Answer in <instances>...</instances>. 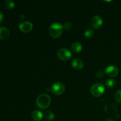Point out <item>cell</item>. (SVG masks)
<instances>
[{
	"label": "cell",
	"instance_id": "6da1fadb",
	"mask_svg": "<svg viewBox=\"0 0 121 121\" xmlns=\"http://www.w3.org/2000/svg\"><path fill=\"white\" fill-rule=\"evenodd\" d=\"M36 105L41 109L48 108L51 104V98L48 95L42 93L38 96L36 99Z\"/></svg>",
	"mask_w": 121,
	"mask_h": 121
},
{
	"label": "cell",
	"instance_id": "7a4b0ae2",
	"mask_svg": "<svg viewBox=\"0 0 121 121\" xmlns=\"http://www.w3.org/2000/svg\"><path fill=\"white\" fill-rule=\"evenodd\" d=\"M63 26L60 22H54L50 25L48 29L49 34L54 39H57L61 35Z\"/></svg>",
	"mask_w": 121,
	"mask_h": 121
},
{
	"label": "cell",
	"instance_id": "3957f363",
	"mask_svg": "<svg viewBox=\"0 0 121 121\" xmlns=\"http://www.w3.org/2000/svg\"><path fill=\"white\" fill-rule=\"evenodd\" d=\"M105 87L100 83H96L93 84L91 88V93L93 96L99 97L105 92Z\"/></svg>",
	"mask_w": 121,
	"mask_h": 121
},
{
	"label": "cell",
	"instance_id": "277c9868",
	"mask_svg": "<svg viewBox=\"0 0 121 121\" xmlns=\"http://www.w3.org/2000/svg\"><path fill=\"white\" fill-rule=\"evenodd\" d=\"M51 91L56 95H61L65 92V86L62 83L56 82L52 85Z\"/></svg>",
	"mask_w": 121,
	"mask_h": 121
},
{
	"label": "cell",
	"instance_id": "5b68a950",
	"mask_svg": "<svg viewBox=\"0 0 121 121\" xmlns=\"http://www.w3.org/2000/svg\"><path fill=\"white\" fill-rule=\"evenodd\" d=\"M57 56L63 61H67L72 57V53L66 48H61L57 52Z\"/></svg>",
	"mask_w": 121,
	"mask_h": 121
},
{
	"label": "cell",
	"instance_id": "8992f818",
	"mask_svg": "<svg viewBox=\"0 0 121 121\" xmlns=\"http://www.w3.org/2000/svg\"><path fill=\"white\" fill-rule=\"evenodd\" d=\"M105 73L110 77H115L119 73V70L118 67L113 65H110L106 68Z\"/></svg>",
	"mask_w": 121,
	"mask_h": 121
},
{
	"label": "cell",
	"instance_id": "52a82bcc",
	"mask_svg": "<svg viewBox=\"0 0 121 121\" xmlns=\"http://www.w3.org/2000/svg\"><path fill=\"white\" fill-rule=\"evenodd\" d=\"M91 26L95 29H98L100 28L103 24V20L99 15H95L93 17L91 21Z\"/></svg>",
	"mask_w": 121,
	"mask_h": 121
},
{
	"label": "cell",
	"instance_id": "ba28073f",
	"mask_svg": "<svg viewBox=\"0 0 121 121\" xmlns=\"http://www.w3.org/2000/svg\"><path fill=\"white\" fill-rule=\"evenodd\" d=\"M33 24L30 21H24L19 24V28L23 33H28L33 29Z\"/></svg>",
	"mask_w": 121,
	"mask_h": 121
},
{
	"label": "cell",
	"instance_id": "9c48e42d",
	"mask_svg": "<svg viewBox=\"0 0 121 121\" xmlns=\"http://www.w3.org/2000/svg\"><path fill=\"white\" fill-rule=\"evenodd\" d=\"M72 66L76 70L82 69L83 67V61L80 59H74L72 61Z\"/></svg>",
	"mask_w": 121,
	"mask_h": 121
},
{
	"label": "cell",
	"instance_id": "30bf717a",
	"mask_svg": "<svg viewBox=\"0 0 121 121\" xmlns=\"http://www.w3.org/2000/svg\"><path fill=\"white\" fill-rule=\"evenodd\" d=\"M10 35V31L7 28L4 27H0V39L6 40L8 39Z\"/></svg>",
	"mask_w": 121,
	"mask_h": 121
},
{
	"label": "cell",
	"instance_id": "8fae6325",
	"mask_svg": "<svg viewBox=\"0 0 121 121\" xmlns=\"http://www.w3.org/2000/svg\"><path fill=\"white\" fill-rule=\"evenodd\" d=\"M31 117L35 121H41L43 118V114L41 111L39 110H35L32 112Z\"/></svg>",
	"mask_w": 121,
	"mask_h": 121
},
{
	"label": "cell",
	"instance_id": "7c38bea8",
	"mask_svg": "<svg viewBox=\"0 0 121 121\" xmlns=\"http://www.w3.org/2000/svg\"><path fill=\"white\" fill-rule=\"evenodd\" d=\"M70 48L72 52L78 53L82 50V45L79 42H74L71 45Z\"/></svg>",
	"mask_w": 121,
	"mask_h": 121
},
{
	"label": "cell",
	"instance_id": "4fadbf2b",
	"mask_svg": "<svg viewBox=\"0 0 121 121\" xmlns=\"http://www.w3.org/2000/svg\"><path fill=\"white\" fill-rule=\"evenodd\" d=\"M44 118L48 121H52L54 119V115L52 111H47L45 112L44 115Z\"/></svg>",
	"mask_w": 121,
	"mask_h": 121
},
{
	"label": "cell",
	"instance_id": "5bb4252c",
	"mask_svg": "<svg viewBox=\"0 0 121 121\" xmlns=\"http://www.w3.org/2000/svg\"><path fill=\"white\" fill-rule=\"evenodd\" d=\"M117 85V82L115 79H107L105 82V85H106L107 87H113L116 86Z\"/></svg>",
	"mask_w": 121,
	"mask_h": 121
},
{
	"label": "cell",
	"instance_id": "9a60e30c",
	"mask_svg": "<svg viewBox=\"0 0 121 121\" xmlns=\"http://www.w3.org/2000/svg\"><path fill=\"white\" fill-rule=\"evenodd\" d=\"M5 7L8 9H11L15 6V3L11 0H6L4 3Z\"/></svg>",
	"mask_w": 121,
	"mask_h": 121
},
{
	"label": "cell",
	"instance_id": "2e32d148",
	"mask_svg": "<svg viewBox=\"0 0 121 121\" xmlns=\"http://www.w3.org/2000/svg\"><path fill=\"white\" fill-rule=\"evenodd\" d=\"M114 97L117 102L121 104V90H118L115 92Z\"/></svg>",
	"mask_w": 121,
	"mask_h": 121
},
{
	"label": "cell",
	"instance_id": "e0dca14e",
	"mask_svg": "<svg viewBox=\"0 0 121 121\" xmlns=\"http://www.w3.org/2000/svg\"><path fill=\"white\" fill-rule=\"evenodd\" d=\"M84 34L87 38H91L94 34V31L91 28H87L85 30Z\"/></svg>",
	"mask_w": 121,
	"mask_h": 121
},
{
	"label": "cell",
	"instance_id": "ac0fdd59",
	"mask_svg": "<svg viewBox=\"0 0 121 121\" xmlns=\"http://www.w3.org/2000/svg\"><path fill=\"white\" fill-rule=\"evenodd\" d=\"M63 28H65V29L70 30L72 28V24L70 22H66L64 23V25H63Z\"/></svg>",
	"mask_w": 121,
	"mask_h": 121
},
{
	"label": "cell",
	"instance_id": "d6986e66",
	"mask_svg": "<svg viewBox=\"0 0 121 121\" xmlns=\"http://www.w3.org/2000/svg\"><path fill=\"white\" fill-rule=\"evenodd\" d=\"M104 74H105V73H104L103 71L99 70L96 72V76L97 78H102V77H104Z\"/></svg>",
	"mask_w": 121,
	"mask_h": 121
},
{
	"label": "cell",
	"instance_id": "ffe728a7",
	"mask_svg": "<svg viewBox=\"0 0 121 121\" xmlns=\"http://www.w3.org/2000/svg\"><path fill=\"white\" fill-rule=\"evenodd\" d=\"M3 18H4L3 13H2V11H0V24H1V22H2V20H3Z\"/></svg>",
	"mask_w": 121,
	"mask_h": 121
},
{
	"label": "cell",
	"instance_id": "44dd1931",
	"mask_svg": "<svg viewBox=\"0 0 121 121\" xmlns=\"http://www.w3.org/2000/svg\"><path fill=\"white\" fill-rule=\"evenodd\" d=\"M105 121H114L112 120V119H106Z\"/></svg>",
	"mask_w": 121,
	"mask_h": 121
}]
</instances>
